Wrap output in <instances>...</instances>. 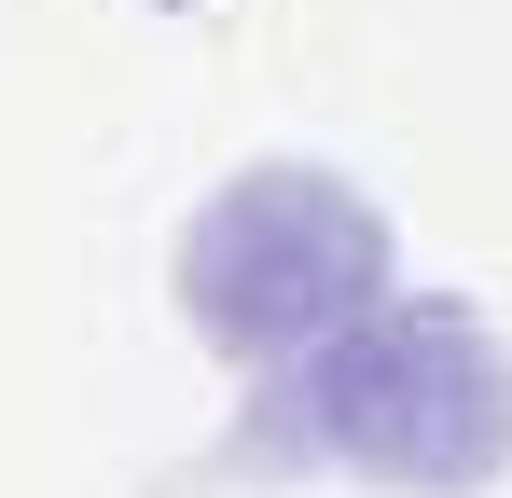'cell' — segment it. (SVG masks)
<instances>
[{"label": "cell", "mask_w": 512, "mask_h": 498, "mask_svg": "<svg viewBox=\"0 0 512 498\" xmlns=\"http://www.w3.org/2000/svg\"><path fill=\"white\" fill-rule=\"evenodd\" d=\"M305 429L346 471L388 485H471L512 429V374L471 305H346L305 346Z\"/></svg>", "instance_id": "6da1fadb"}, {"label": "cell", "mask_w": 512, "mask_h": 498, "mask_svg": "<svg viewBox=\"0 0 512 498\" xmlns=\"http://www.w3.org/2000/svg\"><path fill=\"white\" fill-rule=\"evenodd\" d=\"M360 291H374V208L333 194V180H305V166L236 180V194L194 222V249H180V305H208L250 360L319 346Z\"/></svg>", "instance_id": "7a4b0ae2"}]
</instances>
